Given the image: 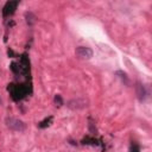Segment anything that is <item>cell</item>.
Instances as JSON below:
<instances>
[{
  "instance_id": "1",
  "label": "cell",
  "mask_w": 152,
  "mask_h": 152,
  "mask_svg": "<svg viewBox=\"0 0 152 152\" xmlns=\"http://www.w3.org/2000/svg\"><path fill=\"white\" fill-rule=\"evenodd\" d=\"M5 124L7 126V128L12 129V131H15V132H23L25 129V124L17 119V118H12V116H8L5 119Z\"/></svg>"
},
{
  "instance_id": "2",
  "label": "cell",
  "mask_w": 152,
  "mask_h": 152,
  "mask_svg": "<svg viewBox=\"0 0 152 152\" xmlns=\"http://www.w3.org/2000/svg\"><path fill=\"white\" fill-rule=\"evenodd\" d=\"M75 55L80 59H89L93 57V50L87 46H78L75 50Z\"/></svg>"
},
{
  "instance_id": "3",
  "label": "cell",
  "mask_w": 152,
  "mask_h": 152,
  "mask_svg": "<svg viewBox=\"0 0 152 152\" xmlns=\"http://www.w3.org/2000/svg\"><path fill=\"white\" fill-rule=\"evenodd\" d=\"M19 5V1L18 0H11V1H7L4 6V10H2V14L4 17H7V15H11L14 13V11L17 10V6Z\"/></svg>"
},
{
  "instance_id": "4",
  "label": "cell",
  "mask_w": 152,
  "mask_h": 152,
  "mask_svg": "<svg viewBox=\"0 0 152 152\" xmlns=\"http://www.w3.org/2000/svg\"><path fill=\"white\" fill-rule=\"evenodd\" d=\"M87 106H88V100L81 99V97L70 100V101L68 102V107L71 108V109H82V108H84V107H87Z\"/></svg>"
},
{
  "instance_id": "5",
  "label": "cell",
  "mask_w": 152,
  "mask_h": 152,
  "mask_svg": "<svg viewBox=\"0 0 152 152\" xmlns=\"http://www.w3.org/2000/svg\"><path fill=\"white\" fill-rule=\"evenodd\" d=\"M135 93H137V96H138L139 101H144L146 99V89H145L142 83L137 82V84H135Z\"/></svg>"
},
{
  "instance_id": "6",
  "label": "cell",
  "mask_w": 152,
  "mask_h": 152,
  "mask_svg": "<svg viewBox=\"0 0 152 152\" xmlns=\"http://www.w3.org/2000/svg\"><path fill=\"white\" fill-rule=\"evenodd\" d=\"M25 18H26V23H27L28 25H32V24H34V21H36V17H34L31 12L25 13Z\"/></svg>"
},
{
  "instance_id": "7",
  "label": "cell",
  "mask_w": 152,
  "mask_h": 152,
  "mask_svg": "<svg viewBox=\"0 0 152 152\" xmlns=\"http://www.w3.org/2000/svg\"><path fill=\"white\" fill-rule=\"evenodd\" d=\"M115 74H116V75H119V77H120L122 81H125V83H126V84H128V78H127L126 72H124V71H121V70H118Z\"/></svg>"
},
{
  "instance_id": "8",
  "label": "cell",
  "mask_w": 152,
  "mask_h": 152,
  "mask_svg": "<svg viewBox=\"0 0 152 152\" xmlns=\"http://www.w3.org/2000/svg\"><path fill=\"white\" fill-rule=\"evenodd\" d=\"M53 102L56 103V106L61 107V106L63 104V99H62V96H61V95H55V97H53Z\"/></svg>"
},
{
  "instance_id": "9",
  "label": "cell",
  "mask_w": 152,
  "mask_h": 152,
  "mask_svg": "<svg viewBox=\"0 0 152 152\" xmlns=\"http://www.w3.org/2000/svg\"><path fill=\"white\" fill-rule=\"evenodd\" d=\"M51 120H52V118L50 116L49 119H46V120H44V121L39 122V125H38V126H39L40 128H44V127H46V126H49V125H50V121H51Z\"/></svg>"
},
{
  "instance_id": "10",
  "label": "cell",
  "mask_w": 152,
  "mask_h": 152,
  "mask_svg": "<svg viewBox=\"0 0 152 152\" xmlns=\"http://www.w3.org/2000/svg\"><path fill=\"white\" fill-rule=\"evenodd\" d=\"M129 152H140V148L137 144H132V146L129 148Z\"/></svg>"
},
{
  "instance_id": "11",
  "label": "cell",
  "mask_w": 152,
  "mask_h": 152,
  "mask_svg": "<svg viewBox=\"0 0 152 152\" xmlns=\"http://www.w3.org/2000/svg\"><path fill=\"white\" fill-rule=\"evenodd\" d=\"M1 103H2V100H1V97H0V104H1Z\"/></svg>"
}]
</instances>
